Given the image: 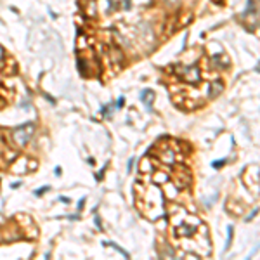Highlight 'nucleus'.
Wrapping results in <instances>:
<instances>
[{
    "label": "nucleus",
    "mask_w": 260,
    "mask_h": 260,
    "mask_svg": "<svg viewBox=\"0 0 260 260\" xmlns=\"http://www.w3.org/2000/svg\"><path fill=\"white\" fill-rule=\"evenodd\" d=\"M224 161H225V160H217L215 163H213V167H215V168H219L220 165H224Z\"/></svg>",
    "instance_id": "4"
},
{
    "label": "nucleus",
    "mask_w": 260,
    "mask_h": 260,
    "mask_svg": "<svg viewBox=\"0 0 260 260\" xmlns=\"http://www.w3.org/2000/svg\"><path fill=\"white\" fill-rule=\"evenodd\" d=\"M232 225H229L227 227V245H225V250H229V246H231V241H232Z\"/></svg>",
    "instance_id": "3"
},
{
    "label": "nucleus",
    "mask_w": 260,
    "mask_h": 260,
    "mask_svg": "<svg viewBox=\"0 0 260 260\" xmlns=\"http://www.w3.org/2000/svg\"><path fill=\"white\" fill-rule=\"evenodd\" d=\"M2 56H4V49L0 47V62H2Z\"/></svg>",
    "instance_id": "5"
},
{
    "label": "nucleus",
    "mask_w": 260,
    "mask_h": 260,
    "mask_svg": "<svg viewBox=\"0 0 260 260\" xmlns=\"http://www.w3.org/2000/svg\"><path fill=\"white\" fill-rule=\"evenodd\" d=\"M31 132H33V127H31V125L19 127V129H16L14 132H12V139L16 140V144H18L19 148H23V146H26V142L30 140Z\"/></svg>",
    "instance_id": "1"
},
{
    "label": "nucleus",
    "mask_w": 260,
    "mask_h": 260,
    "mask_svg": "<svg viewBox=\"0 0 260 260\" xmlns=\"http://www.w3.org/2000/svg\"><path fill=\"white\" fill-rule=\"evenodd\" d=\"M153 97H154V95H153V92H151V90H144V92L140 94V99L148 104V108H149L151 102H153Z\"/></svg>",
    "instance_id": "2"
}]
</instances>
